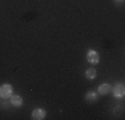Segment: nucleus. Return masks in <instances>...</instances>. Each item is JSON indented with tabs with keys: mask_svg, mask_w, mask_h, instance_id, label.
<instances>
[{
	"mask_svg": "<svg viewBox=\"0 0 125 120\" xmlns=\"http://www.w3.org/2000/svg\"><path fill=\"white\" fill-rule=\"evenodd\" d=\"M12 94H13V87L11 85V84L5 83V84H3V85H0V97L1 99L11 97Z\"/></svg>",
	"mask_w": 125,
	"mask_h": 120,
	"instance_id": "1",
	"label": "nucleus"
},
{
	"mask_svg": "<svg viewBox=\"0 0 125 120\" xmlns=\"http://www.w3.org/2000/svg\"><path fill=\"white\" fill-rule=\"evenodd\" d=\"M87 61L89 64H97L100 61V55L97 51L94 49H89L87 52Z\"/></svg>",
	"mask_w": 125,
	"mask_h": 120,
	"instance_id": "2",
	"label": "nucleus"
},
{
	"mask_svg": "<svg viewBox=\"0 0 125 120\" xmlns=\"http://www.w3.org/2000/svg\"><path fill=\"white\" fill-rule=\"evenodd\" d=\"M112 92H113V95H115V97H117V99L124 97V95H125V87H124V84L123 83L116 84V85L112 88Z\"/></svg>",
	"mask_w": 125,
	"mask_h": 120,
	"instance_id": "3",
	"label": "nucleus"
},
{
	"mask_svg": "<svg viewBox=\"0 0 125 120\" xmlns=\"http://www.w3.org/2000/svg\"><path fill=\"white\" fill-rule=\"evenodd\" d=\"M45 116H47V112H45V109H43V108H35V109L32 111V113H31L32 120H44Z\"/></svg>",
	"mask_w": 125,
	"mask_h": 120,
	"instance_id": "4",
	"label": "nucleus"
},
{
	"mask_svg": "<svg viewBox=\"0 0 125 120\" xmlns=\"http://www.w3.org/2000/svg\"><path fill=\"white\" fill-rule=\"evenodd\" d=\"M11 104L16 108L21 107L23 106V97L20 95H13L12 94V96H11Z\"/></svg>",
	"mask_w": 125,
	"mask_h": 120,
	"instance_id": "5",
	"label": "nucleus"
},
{
	"mask_svg": "<svg viewBox=\"0 0 125 120\" xmlns=\"http://www.w3.org/2000/svg\"><path fill=\"white\" fill-rule=\"evenodd\" d=\"M97 99H99V92H96V91H88L85 94V100L89 101V103H93Z\"/></svg>",
	"mask_w": 125,
	"mask_h": 120,
	"instance_id": "6",
	"label": "nucleus"
},
{
	"mask_svg": "<svg viewBox=\"0 0 125 120\" xmlns=\"http://www.w3.org/2000/svg\"><path fill=\"white\" fill-rule=\"evenodd\" d=\"M111 91H112V87H111V84H108V83H103L99 85V94L100 95H106Z\"/></svg>",
	"mask_w": 125,
	"mask_h": 120,
	"instance_id": "7",
	"label": "nucleus"
},
{
	"mask_svg": "<svg viewBox=\"0 0 125 120\" xmlns=\"http://www.w3.org/2000/svg\"><path fill=\"white\" fill-rule=\"evenodd\" d=\"M85 77H87L88 80H93L97 77V71L96 68H88L87 71H85Z\"/></svg>",
	"mask_w": 125,
	"mask_h": 120,
	"instance_id": "8",
	"label": "nucleus"
},
{
	"mask_svg": "<svg viewBox=\"0 0 125 120\" xmlns=\"http://www.w3.org/2000/svg\"><path fill=\"white\" fill-rule=\"evenodd\" d=\"M113 3H115L116 5H118V4H123L124 0H113Z\"/></svg>",
	"mask_w": 125,
	"mask_h": 120,
	"instance_id": "9",
	"label": "nucleus"
}]
</instances>
